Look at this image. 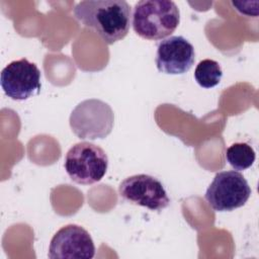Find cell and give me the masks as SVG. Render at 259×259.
<instances>
[{
	"label": "cell",
	"instance_id": "6da1fadb",
	"mask_svg": "<svg viewBox=\"0 0 259 259\" xmlns=\"http://www.w3.org/2000/svg\"><path fill=\"white\" fill-rule=\"evenodd\" d=\"M75 17L93 28L107 44L123 39L131 26L132 10L124 0H85L76 4Z\"/></svg>",
	"mask_w": 259,
	"mask_h": 259
},
{
	"label": "cell",
	"instance_id": "7a4b0ae2",
	"mask_svg": "<svg viewBox=\"0 0 259 259\" xmlns=\"http://www.w3.org/2000/svg\"><path fill=\"white\" fill-rule=\"evenodd\" d=\"M180 22V11L173 1L142 0L133 11L135 32L149 40H160L170 36Z\"/></svg>",
	"mask_w": 259,
	"mask_h": 259
},
{
	"label": "cell",
	"instance_id": "3957f363",
	"mask_svg": "<svg viewBox=\"0 0 259 259\" xmlns=\"http://www.w3.org/2000/svg\"><path fill=\"white\" fill-rule=\"evenodd\" d=\"M64 167L72 181L89 185L104 177L108 168V157L101 147L90 142H80L67 152Z\"/></svg>",
	"mask_w": 259,
	"mask_h": 259
},
{
	"label": "cell",
	"instance_id": "277c9868",
	"mask_svg": "<svg viewBox=\"0 0 259 259\" xmlns=\"http://www.w3.org/2000/svg\"><path fill=\"white\" fill-rule=\"evenodd\" d=\"M72 132L83 140L106 138L112 131L114 113L112 108L100 99H86L73 109L70 115Z\"/></svg>",
	"mask_w": 259,
	"mask_h": 259
},
{
	"label": "cell",
	"instance_id": "5b68a950",
	"mask_svg": "<svg viewBox=\"0 0 259 259\" xmlns=\"http://www.w3.org/2000/svg\"><path fill=\"white\" fill-rule=\"evenodd\" d=\"M251 188L246 178L236 170L215 174L205 191V200L215 211H232L248 201Z\"/></svg>",
	"mask_w": 259,
	"mask_h": 259
},
{
	"label": "cell",
	"instance_id": "8992f818",
	"mask_svg": "<svg viewBox=\"0 0 259 259\" xmlns=\"http://www.w3.org/2000/svg\"><path fill=\"white\" fill-rule=\"evenodd\" d=\"M118 194L124 200L151 210H162L170 203L162 182L148 174H137L122 180Z\"/></svg>",
	"mask_w": 259,
	"mask_h": 259
},
{
	"label": "cell",
	"instance_id": "52a82bcc",
	"mask_svg": "<svg viewBox=\"0 0 259 259\" xmlns=\"http://www.w3.org/2000/svg\"><path fill=\"white\" fill-rule=\"evenodd\" d=\"M0 84L13 100H26L40 92V71L34 63L22 58L9 63L1 72Z\"/></svg>",
	"mask_w": 259,
	"mask_h": 259
},
{
	"label": "cell",
	"instance_id": "ba28073f",
	"mask_svg": "<svg viewBox=\"0 0 259 259\" xmlns=\"http://www.w3.org/2000/svg\"><path fill=\"white\" fill-rule=\"evenodd\" d=\"M95 255V245L90 234L81 226L62 227L52 238L49 257L52 259H90Z\"/></svg>",
	"mask_w": 259,
	"mask_h": 259
},
{
	"label": "cell",
	"instance_id": "9c48e42d",
	"mask_svg": "<svg viewBox=\"0 0 259 259\" xmlns=\"http://www.w3.org/2000/svg\"><path fill=\"white\" fill-rule=\"evenodd\" d=\"M194 61V47L181 35L166 37L158 45L155 63L161 73L169 75L184 74L191 69Z\"/></svg>",
	"mask_w": 259,
	"mask_h": 259
},
{
	"label": "cell",
	"instance_id": "30bf717a",
	"mask_svg": "<svg viewBox=\"0 0 259 259\" xmlns=\"http://www.w3.org/2000/svg\"><path fill=\"white\" fill-rule=\"evenodd\" d=\"M226 160L235 170H246L250 168L256 159L254 149L247 143H235L226 151Z\"/></svg>",
	"mask_w": 259,
	"mask_h": 259
},
{
	"label": "cell",
	"instance_id": "8fae6325",
	"mask_svg": "<svg viewBox=\"0 0 259 259\" xmlns=\"http://www.w3.org/2000/svg\"><path fill=\"white\" fill-rule=\"evenodd\" d=\"M223 77V71L220 64L210 59L202 60L198 63L194 71L195 81L203 88H212L217 86Z\"/></svg>",
	"mask_w": 259,
	"mask_h": 259
}]
</instances>
